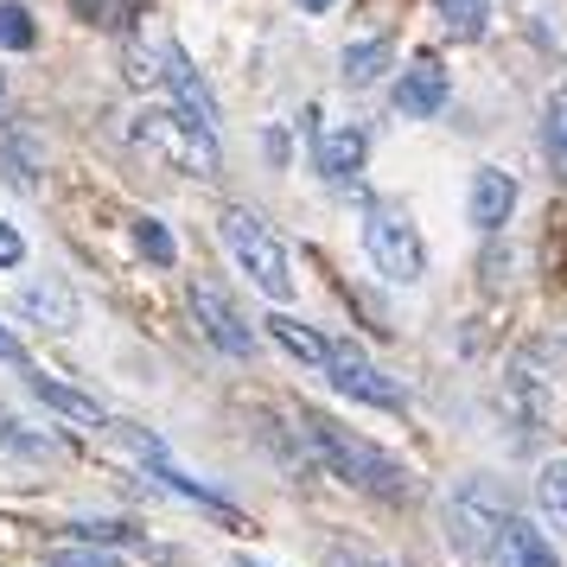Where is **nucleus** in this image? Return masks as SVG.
Segmentation results:
<instances>
[{
	"mask_svg": "<svg viewBox=\"0 0 567 567\" xmlns=\"http://www.w3.org/2000/svg\"><path fill=\"white\" fill-rule=\"evenodd\" d=\"M20 261H27V236L13 224H0V268H20Z\"/></svg>",
	"mask_w": 567,
	"mask_h": 567,
	"instance_id": "28",
	"label": "nucleus"
},
{
	"mask_svg": "<svg viewBox=\"0 0 567 567\" xmlns=\"http://www.w3.org/2000/svg\"><path fill=\"white\" fill-rule=\"evenodd\" d=\"M159 71H166V83H173V96H179V109H185V115H192L198 128H210V134H217V96H210V90H205V78L192 71V58H185L179 45H166V52H159Z\"/></svg>",
	"mask_w": 567,
	"mask_h": 567,
	"instance_id": "9",
	"label": "nucleus"
},
{
	"mask_svg": "<svg viewBox=\"0 0 567 567\" xmlns=\"http://www.w3.org/2000/svg\"><path fill=\"white\" fill-rule=\"evenodd\" d=\"M261 147H268V159L281 166V159H287V134H281V128H268V141H261Z\"/></svg>",
	"mask_w": 567,
	"mask_h": 567,
	"instance_id": "30",
	"label": "nucleus"
},
{
	"mask_svg": "<svg viewBox=\"0 0 567 567\" xmlns=\"http://www.w3.org/2000/svg\"><path fill=\"white\" fill-rule=\"evenodd\" d=\"M185 300H192V319L205 326V338L217 344V351H230V358H249V351H256V332L243 326V312H236V300H230V293H224L217 281H210V275H198Z\"/></svg>",
	"mask_w": 567,
	"mask_h": 567,
	"instance_id": "7",
	"label": "nucleus"
},
{
	"mask_svg": "<svg viewBox=\"0 0 567 567\" xmlns=\"http://www.w3.org/2000/svg\"><path fill=\"white\" fill-rule=\"evenodd\" d=\"M504 523H511V504H504V485L497 478H465V485H453V497H446V542H453V555L465 567L491 561Z\"/></svg>",
	"mask_w": 567,
	"mask_h": 567,
	"instance_id": "1",
	"label": "nucleus"
},
{
	"mask_svg": "<svg viewBox=\"0 0 567 567\" xmlns=\"http://www.w3.org/2000/svg\"><path fill=\"white\" fill-rule=\"evenodd\" d=\"M542 154L555 166V179H567V83L548 90V103H542Z\"/></svg>",
	"mask_w": 567,
	"mask_h": 567,
	"instance_id": "16",
	"label": "nucleus"
},
{
	"mask_svg": "<svg viewBox=\"0 0 567 567\" xmlns=\"http://www.w3.org/2000/svg\"><path fill=\"white\" fill-rule=\"evenodd\" d=\"M389 58H395V45H389V39H363V45H351V52L338 58V71H344V83H351V90H363V83H377L389 71Z\"/></svg>",
	"mask_w": 567,
	"mask_h": 567,
	"instance_id": "17",
	"label": "nucleus"
},
{
	"mask_svg": "<svg viewBox=\"0 0 567 567\" xmlns=\"http://www.w3.org/2000/svg\"><path fill=\"white\" fill-rule=\"evenodd\" d=\"M491 561H497V567H561V561H555V548H548V536L529 529L523 516L504 523V536H497V548H491Z\"/></svg>",
	"mask_w": 567,
	"mask_h": 567,
	"instance_id": "13",
	"label": "nucleus"
},
{
	"mask_svg": "<svg viewBox=\"0 0 567 567\" xmlns=\"http://www.w3.org/2000/svg\"><path fill=\"white\" fill-rule=\"evenodd\" d=\"M39 45V27L20 0H0V52H32Z\"/></svg>",
	"mask_w": 567,
	"mask_h": 567,
	"instance_id": "21",
	"label": "nucleus"
},
{
	"mask_svg": "<svg viewBox=\"0 0 567 567\" xmlns=\"http://www.w3.org/2000/svg\"><path fill=\"white\" fill-rule=\"evenodd\" d=\"M32 395H39L45 409H58L64 421H78V427H103V402L83 395V389H71V383H58V377H45V370H32Z\"/></svg>",
	"mask_w": 567,
	"mask_h": 567,
	"instance_id": "14",
	"label": "nucleus"
},
{
	"mask_svg": "<svg viewBox=\"0 0 567 567\" xmlns=\"http://www.w3.org/2000/svg\"><path fill=\"white\" fill-rule=\"evenodd\" d=\"M440 20H446V32L453 39H485L491 27V0H434Z\"/></svg>",
	"mask_w": 567,
	"mask_h": 567,
	"instance_id": "19",
	"label": "nucleus"
},
{
	"mask_svg": "<svg viewBox=\"0 0 567 567\" xmlns=\"http://www.w3.org/2000/svg\"><path fill=\"white\" fill-rule=\"evenodd\" d=\"M300 7H307V13H326V7H338V0H300Z\"/></svg>",
	"mask_w": 567,
	"mask_h": 567,
	"instance_id": "31",
	"label": "nucleus"
},
{
	"mask_svg": "<svg viewBox=\"0 0 567 567\" xmlns=\"http://www.w3.org/2000/svg\"><path fill=\"white\" fill-rule=\"evenodd\" d=\"M20 312L32 326H45V332H71L78 326V293L64 281H32V287H20Z\"/></svg>",
	"mask_w": 567,
	"mask_h": 567,
	"instance_id": "12",
	"label": "nucleus"
},
{
	"mask_svg": "<svg viewBox=\"0 0 567 567\" xmlns=\"http://www.w3.org/2000/svg\"><path fill=\"white\" fill-rule=\"evenodd\" d=\"M268 332L281 338V351H293L300 363H326V344H332V338L312 332L307 319H293V312H268Z\"/></svg>",
	"mask_w": 567,
	"mask_h": 567,
	"instance_id": "15",
	"label": "nucleus"
},
{
	"mask_svg": "<svg viewBox=\"0 0 567 567\" xmlns=\"http://www.w3.org/2000/svg\"><path fill=\"white\" fill-rule=\"evenodd\" d=\"M217 230H224V243H230L236 268H243V275H249V281H256L261 293H268V300H287V293H293L287 243L275 236V224H268V217H256L249 205H224Z\"/></svg>",
	"mask_w": 567,
	"mask_h": 567,
	"instance_id": "3",
	"label": "nucleus"
},
{
	"mask_svg": "<svg viewBox=\"0 0 567 567\" xmlns=\"http://www.w3.org/2000/svg\"><path fill=\"white\" fill-rule=\"evenodd\" d=\"M363 154H370V134H363V128H332V134H319L312 166H319V179L351 185L363 173Z\"/></svg>",
	"mask_w": 567,
	"mask_h": 567,
	"instance_id": "10",
	"label": "nucleus"
},
{
	"mask_svg": "<svg viewBox=\"0 0 567 567\" xmlns=\"http://www.w3.org/2000/svg\"><path fill=\"white\" fill-rule=\"evenodd\" d=\"M0 166H7V185H20V192H32V185H39V173H32V147H27V141H7V147H0Z\"/></svg>",
	"mask_w": 567,
	"mask_h": 567,
	"instance_id": "25",
	"label": "nucleus"
},
{
	"mask_svg": "<svg viewBox=\"0 0 567 567\" xmlns=\"http://www.w3.org/2000/svg\"><path fill=\"white\" fill-rule=\"evenodd\" d=\"M0 358H7V363H27V351H20V338L7 332V326H0Z\"/></svg>",
	"mask_w": 567,
	"mask_h": 567,
	"instance_id": "29",
	"label": "nucleus"
},
{
	"mask_svg": "<svg viewBox=\"0 0 567 567\" xmlns=\"http://www.w3.org/2000/svg\"><path fill=\"white\" fill-rule=\"evenodd\" d=\"M0 446H7V453H27V460H45V453H52V440L27 434V427H20L7 409H0Z\"/></svg>",
	"mask_w": 567,
	"mask_h": 567,
	"instance_id": "23",
	"label": "nucleus"
},
{
	"mask_svg": "<svg viewBox=\"0 0 567 567\" xmlns=\"http://www.w3.org/2000/svg\"><path fill=\"white\" fill-rule=\"evenodd\" d=\"M134 141L154 147V154H166L173 166H185V173H198V179L217 173V134L198 128L185 109H141V115H134Z\"/></svg>",
	"mask_w": 567,
	"mask_h": 567,
	"instance_id": "5",
	"label": "nucleus"
},
{
	"mask_svg": "<svg viewBox=\"0 0 567 567\" xmlns=\"http://www.w3.org/2000/svg\"><path fill=\"white\" fill-rule=\"evenodd\" d=\"M0 103H7V78H0Z\"/></svg>",
	"mask_w": 567,
	"mask_h": 567,
	"instance_id": "32",
	"label": "nucleus"
},
{
	"mask_svg": "<svg viewBox=\"0 0 567 567\" xmlns=\"http://www.w3.org/2000/svg\"><path fill=\"white\" fill-rule=\"evenodd\" d=\"M71 542H90V548H109V542H134V523H109V516H96V523H71Z\"/></svg>",
	"mask_w": 567,
	"mask_h": 567,
	"instance_id": "24",
	"label": "nucleus"
},
{
	"mask_svg": "<svg viewBox=\"0 0 567 567\" xmlns=\"http://www.w3.org/2000/svg\"><path fill=\"white\" fill-rule=\"evenodd\" d=\"M536 504L555 529H567V460H548L536 472Z\"/></svg>",
	"mask_w": 567,
	"mask_h": 567,
	"instance_id": "18",
	"label": "nucleus"
},
{
	"mask_svg": "<svg viewBox=\"0 0 567 567\" xmlns=\"http://www.w3.org/2000/svg\"><path fill=\"white\" fill-rule=\"evenodd\" d=\"M446 96H453V78H446V64L440 58H414L409 71L395 78V109L409 115V122H427V115H440L446 109Z\"/></svg>",
	"mask_w": 567,
	"mask_h": 567,
	"instance_id": "8",
	"label": "nucleus"
},
{
	"mask_svg": "<svg viewBox=\"0 0 567 567\" xmlns=\"http://www.w3.org/2000/svg\"><path fill=\"white\" fill-rule=\"evenodd\" d=\"M516 210V179L504 166H478V179H472V224L478 230H504Z\"/></svg>",
	"mask_w": 567,
	"mask_h": 567,
	"instance_id": "11",
	"label": "nucleus"
},
{
	"mask_svg": "<svg viewBox=\"0 0 567 567\" xmlns=\"http://www.w3.org/2000/svg\"><path fill=\"white\" fill-rule=\"evenodd\" d=\"M71 13H78L83 27H103V32L128 27V0H71Z\"/></svg>",
	"mask_w": 567,
	"mask_h": 567,
	"instance_id": "22",
	"label": "nucleus"
},
{
	"mask_svg": "<svg viewBox=\"0 0 567 567\" xmlns=\"http://www.w3.org/2000/svg\"><path fill=\"white\" fill-rule=\"evenodd\" d=\"M243 567H261V561H243Z\"/></svg>",
	"mask_w": 567,
	"mask_h": 567,
	"instance_id": "33",
	"label": "nucleus"
},
{
	"mask_svg": "<svg viewBox=\"0 0 567 567\" xmlns=\"http://www.w3.org/2000/svg\"><path fill=\"white\" fill-rule=\"evenodd\" d=\"M326 377H332L338 395H351V402H370V409H402V389L389 383L377 363L363 358L358 344H344V338H332L326 344V363H319Z\"/></svg>",
	"mask_w": 567,
	"mask_h": 567,
	"instance_id": "6",
	"label": "nucleus"
},
{
	"mask_svg": "<svg viewBox=\"0 0 567 567\" xmlns=\"http://www.w3.org/2000/svg\"><path fill=\"white\" fill-rule=\"evenodd\" d=\"M154 64H159L154 52H141V45H134V52H128V83H141V90H147V83H159L166 71H154Z\"/></svg>",
	"mask_w": 567,
	"mask_h": 567,
	"instance_id": "27",
	"label": "nucleus"
},
{
	"mask_svg": "<svg viewBox=\"0 0 567 567\" xmlns=\"http://www.w3.org/2000/svg\"><path fill=\"white\" fill-rule=\"evenodd\" d=\"M52 567H115V555L109 548H90V542H58Z\"/></svg>",
	"mask_w": 567,
	"mask_h": 567,
	"instance_id": "26",
	"label": "nucleus"
},
{
	"mask_svg": "<svg viewBox=\"0 0 567 567\" xmlns=\"http://www.w3.org/2000/svg\"><path fill=\"white\" fill-rule=\"evenodd\" d=\"M363 249L377 261V275H389V281H402V287L427 275V243L409 224V210L389 205V198H377V205L363 210Z\"/></svg>",
	"mask_w": 567,
	"mask_h": 567,
	"instance_id": "4",
	"label": "nucleus"
},
{
	"mask_svg": "<svg viewBox=\"0 0 567 567\" xmlns=\"http://www.w3.org/2000/svg\"><path fill=\"white\" fill-rule=\"evenodd\" d=\"M307 440L319 446V460L332 465L344 485H358V491H383V497H402V465L389 460L383 446H370L363 434H351L344 421H332V414H312L307 421Z\"/></svg>",
	"mask_w": 567,
	"mask_h": 567,
	"instance_id": "2",
	"label": "nucleus"
},
{
	"mask_svg": "<svg viewBox=\"0 0 567 567\" xmlns=\"http://www.w3.org/2000/svg\"><path fill=\"white\" fill-rule=\"evenodd\" d=\"M134 249L154 261V268H173V256H179V243H173V230L159 217H134Z\"/></svg>",
	"mask_w": 567,
	"mask_h": 567,
	"instance_id": "20",
	"label": "nucleus"
}]
</instances>
